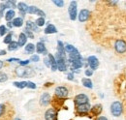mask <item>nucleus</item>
I'll list each match as a JSON object with an SVG mask.
<instances>
[{"mask_svg": "<svg viewBox=\"0 0 126 120\" xmlns=\"http://www.w3.org/2000/svg\"><path fill=\"white\" fill-rule=\"evenodd\" d=\"M87 63H88V65H89V67H90V69L91 70H96L97 68H98V66H99V60L98 58L94 56V55H91V56H89L88 58H87Z\"/></svg>", "mask_w": 126, "mask_h": 120, "instance_id": "f8f14e48", "label": "nucleus"}, {"mask_svg": "<svg viewBox=\"0 0 126 120\" xmlns=\"http://www.w3.org/2000/svg\"><path fill=\"white\" fill-rule=\"evenodd\" d=\"M68 13L71 20H76L78 12H77V1H71L69 8H68Z\"/></svg>", "mask_w": 126, "mask_h": 120, "instance_id": "39448f33", "label": "nucleus"}, {"mask_svg": "<svg viewBox=\"0 0 126 120\" xmlns=\"http://www.w3.org/2000/svg\"><path fill=\"white\" fill-rule=\"evenodd\" d=\"M14 120H21V119H20V118H15Z\"/></svg>", "mask_w": 126, "mask_h": 120, "instance_id": "603ef678", "label": "nucleus"}, {"mask_svg": "<svg viewBox=\"0 0 126 120\" xmlns=\"http://www.w3.org/2000/svg\"><path fill=\"white\" fill-rule=\"evenodd\" d=\"M8 79V75L5 73H1L0 72V82H5Z\"/></svg>", "mask_w": 126, "mask_h": 120, "instance_id": "e433bc0d", "label": "nucleus"}, {"mask_svg": "<svg viewBox=\"0 0 126 120\" xmlns=\"http://www.w3.org/2000/svg\"><path fill=\"white\" fill-rule=\"evenodd\" d=\"M35 23H36V25H37L38 27L44 26V24L46 23V21H45V17H38V18L36 19Z\"/></svg>", "mask_w": 126, "mask_h": 120, "instance_id": "7c9ffc66", "label": "nucleus"}, {"mask_svg": "<svg viewBox=\"0 0 126 120\" xmlns=\"http://www.w3.org/2000/svg\"><path fill=\"white\" fill-rule=\"evenodd\" d=\"M18 47H19L18 43H17V42H15V41H13L10 45H8V50H9V51H14V50H16Z\"/></svg>", "mask_w": 126, "mask_h": 120, "instance_id": "c756f323", "label": "nucleus"}, {"mask_svg": "<svg viewBox=\"0 0 126 120\" xmlns=\"http://www.w3.org/2000/svg\"><path fill=\"white\" fill-rule=\"evenodd\" d=\"M44 32L46 34H54V33H57V29L53 24H47V26L45 28Z\"/></svg>", "mask_w": 126, "mask_h": 120, "instance_id": "b1692460", "label": "nucleus"}, {"mask_svg": "<svg viewBox=\"0 0 126 120\" xmlns=\"http://www.w3.org/2000/svg\"><path fill=\"white\" fill-rule=\"evenodd\" d=\"M7 61H8V62H17V63H19L21 60L18 59V58H9Z\"/></svg>", "mask_w": 126, "mask_h": 120, "instance_id": "c03bdc74", "label": "nucleus"}, {"mask_svg": "<svg viewBox=\"0 0 126 120\" xmlns=\"http://www.w3.org/2000/svg\"><path fill=\"white\" fill-rule=\"evenodd\" d=\"M27 87L30 89H35L36 88V84L32 81H27Z\"/></svg>", "mask_w": 126, "mask_h": 120, "instance_id": "ea45409f", "label": "nucleus"}, {"mask_svg": "<svg viewBox=\"0 0 126 120\" xmlns=\"http://www.w3.org/2000/svg\"><path fill=\"white\" fill-rule=\"evenodd\" d=\"M53 2V4L54 5H56L57 7H59V8H62L63 6H64V1L63 0H54V1H52Z\"/></svg>", "mask_w": 126, "mask_h": 120, "instance_id": "f704fd0d", "label": "nucleus"}, {"mask_svg": "<svg viewBox=\"0 0 126 120\" xmlns=\"http://www.w3.org/2000/svg\"><path fill=\"white\" fill-rule=\"evenodd\" d=\"M39 60H40V57L38 54H34L30 57V61H33V62H38Z\"/></svg>", "mask_w": 126, "mask_h": 120, "instance_id": "58836bf2", "label": "nucleus"}, {"mask_svg": "<svg viewBox=\"0 0 126 120\" xmlns=\"http://www.w3.org/2000/svg\"><path fill=\"white\" fill-rule=\"evenodd\" d=\"M114 92L115 94L123 99V105H126V68L122 73L116 76L114 79Z\"/></svg>", "mask_w": 126, "mask_h": 120, "instance_id": "f257e3e1", "label": "nucleus"}, {"mask_svg": "<svg viewBox=\"0 0 126 120\" xmlns=\"http://www.w3.org/2000/svg\"><path fill=\"white\" fill-rule=\"evenodd\" d=\"M27 13H28V14L38 15H40V17H45V16H46V14H45L42 10H40L38 7H36V6H29V7H28V10H27Z\"/></svg>", "mask_w": 126, "mask_h": 120, "instance_id": "ddd939ff", "label": "nucleus"}, {"mask_svg": "<svg viewBox=\"0 0 126 120\" xmlns=\"http://www.w3.org/2000/svg\"><path fill=\"white\" fill-rule=\"evenodd\" d=\"M81 83H82V85H83L84 87H86V88H89V89H92V88H93L92 81H91V79L88 78V77H83V78H81Z\"/></svg>", "mask_w": 126, "mask_h": 120, "instance_id": "4be33fe9", "label": "nucleus"}, {"mask_svg": "<svg viewBox=\"0 0 126 120\" xmlns=\"http://www.w3.org/2000/svg\"><path fill=\"white\" fill-rule=\"evenodd\" d=\"M84 74H85L86 76H91V75H93V70H91V69H86L85 72H84Z\"/></svg>", "mask_w": 126, "mask_h": 120, "instance_id": "a19ab883", "label": "nucleus"}, {"mask_svg": "<svg viewBox=\"0 0 126 120\" xmlns=\"http://www.w3.org/2000/svg\"><path fill=\"white\" fill-rule=\"evenodd\" d=\"M4 111H5V105L0 104V116H2V115H3Z\"/></svg>", "mask_w": 126, "mask_h": 120, "instance_id": "79ce46f5", "label": "nucleus"}, {"mask_svg": "<svg viewBox=\"0 0 126 120\" xmlns=\"http://www.w3.org/2000/svg\"><path fill=\"white\" fill-rule=\"evenodd\" d=\"M46 120H57V111L54 108H48L45 112Z\"/></svg>", "mask_w": 126, "mask_h": 120, "instance_id": "9b49d317", "label": "nucleus"}, {"mask_svg": "<svg viewBox=\"0 0 126 120\" xmlns=\"http://www.w3.org/2000/svg\"><path fill=\"white\" fill-rule=\"evenodd\" d=\"M16 8H18V11H19V13L21 14L22 16L25 15V14L27 13V10H28V6H27L24 2H19V3L17 4Z\"/></svg>", "mask_w": 126, "mask_h": 120, "instance_id": "f3484780", "label": "nucleus"}, {"mask_svg": "<svg viewBox=\"0 0 126 120\" xmlns=\"http://www.w3.org/2000/svg\"><path fill=\"white\" fill-rule=\"evenodd\" d=\"M12 23L15 27H21L23 25V19H22V17H16L13 19Z\"/></svg>", "mask_w": 126, "mask_h": 120, "instance_id": "a878e982", "label": "nucleus"}, {"mask_svg": "<svg viewBox=\"0 0 126 120\" xmlns=\"http://www.w3.org/2000/svg\"><path fill=\"white\" fill-rule=\"evenodd\" d=\"M5 54H6V50H4V49L0 50V55H5Z\"/></svg>", "mask_w": 126, "mask_h": 120, "instance_id": "8fccbe9b", "label": "nucleus"}, {"mask_svg": "<svg viewBox=\"0 0 126 120\" xmlns=\"http://www.w3.org/2000/svg\"><path fill=\"white\" fill-rule=\"evenodd\" d=\"M7 27L5 25H0V36H4L7 33Z\"/></svg>", "mask_w": 126, "mask_h": 120, "instance_id": "c9c22d12", "label": "nucleus"}, {"mask_svg": "<svg viewBox=\"0 0 126 120\" xmlns=\"http://www.w3.org/2000/svg\"><path fill=\"white\" fill-rule=\"evenodd\" d=\"M26 41H27V36L22 32V33H20L19 34V36H18V45L19 46H23V45L26 44Z\"/></svg>", "mask_w": 126, "mask_h": 120, "instance_id": "5701e85b", "label": "nucleus"}, {"mask_svg": "<svg viewBox=\"0 0 126 120\" xmlns=\"http://www.w3.org/2000/svg\"><path fill=\"white\" fill-rule=\"evenodd\" d=\"M113 47L116 53L124 54L126 53V40L124 39H117L113 43Z\"/></svg>", "mask_w": 126, "mask_h": 120, "instance_id": "7ed1b4c3", "label": "nucleus"}, {"mask_svg": "<svg viewBox=\"0 0 126 120\" xmlns=\"http://www.w3.org/2000/svg\"><path fill=\"white\" fill-rule=\"evenodd\" d=\"M79 22H85L90 18V11H88L87 9H82L80 10L79 14L78 15Z\"/></svg>", "mask_w": 126, "mask_h": 120, "instance_id": "1a4fd4ad", "label": "nucleus"}, {"mask_svg": "<svg viewBox=\"0 0 126 120\" xmlns=\"http://www.w3.org/2000/svg\"><path fill=\"white\" fill-rule=\"evenodd\" d=\"M48 59H49V63H50V68H51V71L52 72H55L57 70V63H56V59L54 58V56L50 53H48L47 55Z\"/></svg>", "mask_w": 126, "mask_h": 120, "instance_id": "6ab92c4d", "label": "nucleus"}, {"mask_svg": "<svg viewBox=\"0 0 126 120\" xmlns=\"http://www.w3.org/2000/svg\"><path fill=\"white\" fill-rule=\"evenodd\" d=\"M44 63H45V65L47 66V67H50V63H49V59H48V57L47 58H44Z\"/></svg>", "mask_w": 126, "mask_h": 120, "instance_id": "a18cd8bd", "label": "nucleus"}, {"mask_svg": "<svg viewBox=\"0 0 126 120\" xmlns=\"http://www.w3.org/2000/svg\"><path fill=\"white\" fill-rule=\"evenodd\" d=\"M12 35H13V33L12 32H10L6 37H5V39L3 40V43L4 44H8V45H10L13 41H12Z\"/></svg>", "mask_w": 126, "mask_h": 120, "instance_id": "2f4dec72", "label": "nucleus"}, {"mask_svg": "<svg viewBox=\"0 0 126 120\" xmlns=\"http://www.w3.org/2000/svg\"><path fill=\"white\" fill-rule=\"evenodd\" d=\"M5 4H6V6H7V8H16V1H6L5 2Z\"/></svg>", "mask_w": 126, "mask_h": 120, "instance_id": "473e14b6", "label": "nucleus"}, {"mask_svg": "<svg viewBox=\"0 0 126 120\" xmlns=\"http://www.w3.org/2000/svg\"><path fill=\"white\" fill-rule=\"evenodd\" d=\"M3 65H4V64H3V61H2V60H0V69L3 67Z\"/></svg>", "mask_w": 126, "mask_h": 120, "instance_id": "3c124183", "label": "nucleus"}, {"mask_svg": "<svg viewBox=\"0 0 126 120\" xmlns=\"http://www.w3.org/2000/svg\"><path fill=\"white\" fill-rule=\"evenodd\" d=\"M96 120H108V118L105 117V116H99V117H97Z\"/></svg>", "mask_w": 126, "mask_h": 120, "instance_id": "de8ad7c7", "label": "nucleus"}, {"mask_svg": "<svg viewBox=\"0 0 126 120\" xmlns=\"http://www.w3.org/2000/svg\"><path fill=\"white\" fill-rule=\"evenodd\" d=\"M103 110V106L101 104H97V105H93L90 109V112L92 115H99Z\"/></svg>", "mask_w": 126, "mask_h": 120, "instance_id": "a211bd4d", "label": "nucleus"}, {"mask_svg": "<svg viewBox=\"0 0 126 120\" xmlns=\"http://www.w3.org/2000/svg\"><path fill=\"white\" fill-rule=\"evenodd\" d=\"M15 11L14 10H9L7 13H6V15H5V19L7 20V21H11L14 17H15Z\"/></svg>", "mask_w": 126, "mask_h": 120, "instance_id": "bb28decb", "label": "nucleus"}, {"mask_svg": "<svg viewBox=\"0 0 126 120\" xmlns=\"http://www.w3.org/2000/svg\"><path fill=\"white\" fill-rule=\"evenodd\" d=\"M123 112V104L119 101H114L110 104V113L114 117H119Z\"/></svg>", "mask_w": 126, "mask_h": 120, "instance_id": "f03ea898", "label": "nucleus"}, {"mask_svg": "<svg viewBox=\"0 0 126 120\" xmlns=\"http://www.w3.org/2000/svg\"><path fill=\"white\" fill-rule=\"evenodd\" d=\"M65 45H63V43L61 41H57V53L59 55H61L62 57L66 58V55H65Z\"/></svg>", "mask_w": 126, "mask_h": 120, "instance_id": "aec40b11", "label": "nucleus"}, {"mask_svg": "<svg viewBox=\"0 0 126 120\" xmlns=\"http://www.w3.org/2000/svg\"><path fill=\"white\" fill-rule=\"evenodd\" d=\"M7 26H8L9 28H12L14 25H13V23H12V22H8V23H7Z\"/></svg>", "mask_w": 126, "mask_h": 120, "instance_id": "09e8293b", "label": "nucleus"}, {"mask_svg": "<svg viewBox=\"0 0 126 120\" xmlns=\"http://www.w3.org/2000/svg\"><path fill=\"white\" fill-rule=\"evenodd\" d=\"M65 51L66 52H68L69 54H71V53H76V52H79V50L74 46V45H65Z\"/></svg>", "mask_w": 126, "mask_h": 120, "instance_id": "393cba45", "label": "nucleus"}, {"mask_svg": "<svg viewBox=\"0 0 126 120\" xmlns=\"http://www.w3.org/2000/svg\"><path fill=\"white\" fill-rule=\"evenodd\" d=\"M67 78H68L69 80H73V79H74V74H73V73H69V74L67 75Z\"/></svg>", "mask_w": 126, "mask_h": 120, "instance_id": "49530a36", "label": "nucleus"}, {"mask_svg": "<svg viewBox=\"0 0 126 120\" xmlns=\"http://www.w3.org/2000/svg\"><path fill=\"white\" fill-rule=\"evenodd\" d=\"M70 64H71V70L72 72H74L75 70L79 69L82 67V60H69Z\"/></svg>", "mask_w": 126, "mask_h": 120, "instance_id": "dca6fc26", "label": "nucleus"}, {"mask_svg": "<svg viewBox=\"0 0 126 120\" xmlns=\"http://www.w3.org/2000/svg\"><path fill=\"white\" fill-rule=\"evenodd\" d=\"M25 28L30 30V31H35V32H39V31H40V30H39V27L36 25V23H35V22H32L31 20H27V21H26V26H25Z\"/></svg>", "mask_w": 126, "mask_h": 120, "instance_id": "412c9836", "label": "nucleus"}, {"mask_svg": "<svg viewBox=\"0 0 126 120\" xmlns=\"http://www.w3.org/2000/svg\"><path fill=\"white\" fill-rule=\"evenodd\" d=\"M7 8V6H6V4L5 3H1L0 4V17H2L3 16V14H4V11H5V9Z\"/></svg>", "mask_w": 126, "mask_h": 120, "instance_id": "72a5a7b5", "label": "nucleus"}, {"mask_svg": "<svg viewBox=\"0 0 126 120\" xmlns=\"http://www.w3.org/2000/svg\"><path fill=\"white\" fill-rule=\"evenodd\" d=\"M27 37H29L30 39H33L34 38V35H33V33H32V31H30V30H28V29H24V32H23Z\"/></svg>", "mask_w": 126, "mask_h": 120, "instance_id": "4c0bfd02", "label": "nucleus"}, {"mask_svg": "<svg viewBox=\"0 0 126 120\" xmlns=\"http://www.w3.org/2000/svg\"><path fill=\"white\" fill-rule=\"evenodd\" d=\"M29 62H30V60H23V61H20V62H19V64H20V66L22 67V66L28 65V64H29Z\"/></svg>", "mask_w": 126, "mask_h": 120, "instance_id": "37998d69", "label": "nucleus"}, {"mask_svg": "<svg viewBox=\"0 0 126 120\" xmlns=\"http://www.w3.org/2000/svg\"><path fill=\"white\" fill-rule=\"evenodd\" d=\"M124 5H125V7H126V1L124 2Z\"/></svg>", "mask_w": 126, "mask_h": 120, "instance_id": "864d4df0", "label": "nucleus"}, {"mask_svg": "<svg viewBox=\"0 0 126 120\" xmlns=\"http://www.w3.org/2000/svg\"><path fill=\"white\" fill-rule=\"evenodd\" d=\"M24 50H25L26 53H33L35 51V45L31 44V43H29V44H27V45H25Z\"/></svg>", "mask_w": 126, "mask_h": 120, "instance_id": "c85d7f7f", "label": "nucleus"}, {"mask_svg": "<svg viewBox=\"0 0 126 120\" xmlns=\"http://www.w3.org/2000/svg\"><path fill=\"white\" fill-rule=\"evenodd\" d=\"M13 84H14V86H16V87L19 88V89L27 87V81H15Z\"/></svg>", "mask_w": 126, "mask_h": 120, "instance_id": "cd10ccee", "label": "nucleus"}, {"mask_svg": "<svg viewBox=\"0 0 126 120\" xmlns=\"http://www.w3.org/2000/svg\"><path fill=\"white\" fill-rule=\"evenodd\" d=\"M90 109H91V106H90L89 103L83 104V105H76V110H77L78 114H86Z\"/></svg>", "mask_w": 126, "mask_h": 120, "instance_id": "9d476101", "label": "nucleus"}, {"mask_svg": "<svg viewBox=\"0 0 126 120\" xmlns=\"http://www.w3.org/2000/svg\"><path fill=\"white\" fill-rule=\"evenodd\" d=\"M56 63H57V70L60 72H65L67 70V65L65 62V58L56 53Z\"/></svg>", "mask_w": 126, "mask_h": 120, "instance_id": "423d86ee", "label": "nucleus"}, {"mask_svg": "<svg viewBox=\"0 0 126 120\" xmlns=\"http://www.w3.org/2000/svg\"><path fill=\"white\" fill-rule=\"evenodd\" d=\"M49 103H50V95L47 92L43 93L40 97V105L43 106H47Z\"/></svg>", "mask_w": 126, "mask_h": 120, "instance_id": "4468645a", "label": "nucleus"}, {"mask_svg": "<svg viewBox=\"0 0 126 120\" xmlns=\"http://www.w3.org/2000/svg\"><path fill=\"white\" fill-rule=\"evenodd\" d=\"M88 100L89 99H88V97L85 94L80 93V94H78L75 97L74 102H75V105H83V104H87L88 103Z\"/></svg>", "mask_w": 126, "mask_h": 120, "instance_id": "0eeeda50", "label": "nucleus"}, {"mask_svg": "<svg viewBox=\"0 0 126 120\" xmlns=\"http://www.w3.org/2000/svg\"><path fill=\"white\" fill-rule=\"evenodd\" d=\"M16 74L19 77H28L33 74L31 68H24V67H17L16 69Z\"/></svg>", "mask_w": 126, "mask_h": 120, "instance_id": "20e7f679", "label": "nucleus"}, {"mask_svg": "<svg viewBox=\"0 0 126 120\" xmlns=\"http://www.w3.org/2000/svg\"><path fill=\"white\" fill-rule=\"evenodd\" d=\"M55 96L60 98V99H64L68 96V89L65 87V86H57L55 88Z\"/></svg>", "mask_w": 126, "mask_h": 120, "instance_id": "6e6552de", "label": "nucleus"}, {"mask_svg": "<svg viewBox=\"0 0 126 120\" xmlns=\"http://www.w3.org/2000/svg\"><path fill=\"white\" fill-rule=\"evenodd\" d=\"M36 51L37 53H40V54H47V48H46V45L43 42H38L36 44Z\"/></svg>", "mask_w": 126, "mask_h": 120, "instance_id": "2eb2a0df", "label": "nucleus"}]
</instances>
